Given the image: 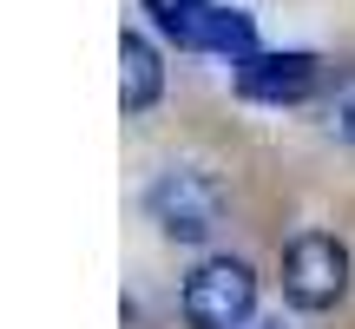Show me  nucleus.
<instances>
[{
  "mask_svg": "<svg viewBox=\"0 0 355 329\" xmlns=\"http://www.w3.org/2000/svg\"><path fill=\"white\" fill-rule=\"evenodd\" d=\"M158 92H165V60H158V47L145 33H119V106H125V119L152 112Z\"/></svg>",
  "mask_w": 355,
  "mask_h": 329,
  "instance_id": "6",
  "label": "nucleus"
},
{
  "mask_svg": "<svg viewBox=\"0 0 355 329\" xmlns=\"http://www.w3.org/2000/svg\"><path fill=\"white\" fill-rule=\"evenodd\" d=\"M322 132H329L336 145H355V73H336V86L322 92Z\"/></svg>",
  "mask_w": 355,
  "mask_h": 329,
  "instance_id": "7",
  "label": "nucleus"
},
{
  "mask_svg": "<svg viewBox=\"0 0 355 329\" xmlns=\"http://www.w3.org/2000/svg\"><path fill=\"white\" fill-rule=\"evenodd\" d=\"M322 86V60L303 47H283V53H250L237 60V92L257 106H296Z\"/></svg>",
  "mask_w": 355,
  "mask_h": 329,
  "instance_id": "5",
  "label": "nucleus"
},
{
  "mask_svg": "<svg viewBox=\"0 0 355 329\" xmlns=\"http://www.w3.org/2000/svg\"><path fill=\"white\" fill-rule=\"evenodd\" d=\"M139 7L178 53H217L230 66L257 53V20L243 7H224V0H139Z\"/></svg>",
  "mask_w": 355,
  "mask_h": 329,
  "instance_id": "2",
  "label": "nucleus"
},
{
  "mask_svg": "<svg viewBox=\"0 0 355 329\" xmlns=\"http://www.w3.org/2000/svg\"><path fill=\"white\" fill-rule=\"evenodd\" d=\"M283 296L309 317L336 310L349 296V244L329 230H296L290 251H283Z\"/></svg>",
  "mask_w": 355,
  "mask_h": 329,
  "instance_id": "4",
  "label": "nucleus"
},
{
  "mask_svg": "<svg viewBox=\"0 0 355 329\" xmlns=\"http://www.w3.org/2000/svg\"><path fill=\"white\" fill-rule=\"evenodd\" d=\"M224 211H230V191L198 164H171V171H158L145 185V217L171 244H211L224 230Z\"/></svg>",
  "mask_w": 355,
  "mask_h": 329,
  "instance_id": "1",
  "label": "nucleus"
},
{
  "mask_svg": "<svg viewBox=\"0 0 355 329\" xmlns=\"http://www.w3.org/2000/svg\"><path fill=\"white\" fill-rule=\"evenodd\" d=\"M178 310L191 329H243L257 317V270L243 257H204L178 290Z\"/></svg>",
  "mask_w": 355,
  "mask_h": 329,
  "instance_id": "3",
  "label": "nucleus"
}]
</instances>
